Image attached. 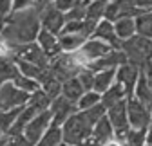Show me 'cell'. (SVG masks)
I'll use <instances>...</instances> for the list:
<instances>
[{
	"mask_svg": "<svg viewBox=\"0 0 152 146\" xmlns=\"http://www.w3.org/2000/svg\"><path fill=\"white\" fill-rule=\"evenodd\" d=\"M13 83H15L18 88H22V90H26V92H29V94H34L36 90L42 88L40 81H36V80H33V78H27V76H24V74H18V76L13 80Z\"/></svg>",
	"mask_w": 152,
	"mask_h": 146,
	"instance_id": "obj_25",
	"label": "cell"
},
{
	"mask_svg": "<svg viewBox=\"0 0 152 146\" xmlns=\"http://www.w3.org/2000/svg\"><path fill=\"white\" fill-rule=\"evenodd\" d=\"M141 69L132 65V63H123L116 69V83H120L129 98H134V90H136V83L140 80Z\"/></svg>",
	"mask_w": 152,
	"mask_h": 146,
	"instance_id": "obj_7",
	"label": "cell"
},
{
	"mask_svg": "<svg viewBox=\"0 0 152 146\" xmlns=\"http://www.w3.org/2000/svg\"><path fill=\"white\" fill-rule=\"evenodd\" d=\"M36 43L44 49V52L53 60L56 58L58 54H62V47H60V42H58V34H54L51 31H45V29H40L38 33V38H36Z\"/></svg>",
	"mask_w": 152,
	"mask_h": 146,
	"instance_id": "obj_12",
	"label": "cell"
},
{
	"mask_svg": "<svg viewBox=\"0 0 152 146\" xmlns=\"http://www.w3.org/2000/svg\"><path fill=\"white\" fill-rule=\"evenodd\" d=\"M123 63H129V58L127 54L121 51V49H112L109 54L102 56L100 60L92 61L87 69H91L92 72H102V70H109V69H118L120 65Z\"/></svg>",
	"mask_w": 152,
	"mask_h": 146,
	"instance_id": "obj_10",
	"label": "cell"
},
{
	"mask_svg": "<svg viewBox=\"0 0 152 146\" xmlns=\"http://www.w3.org/2000/svg\"><path fill=\"white\" fill-rule=\"evenodd\" d=\"M24 106H16V108H0V130H4L6 134L11 130V126L15 124L16 117L20 116Z\"/></svg>",
	"mask_w": 152,
	"mask_h": 146,
	"instance_id": "obj_21",
	"label": "cell"
},
{
	"mask_svg": "<svg viewBox=\"0 0 152 146\" xmlns=\"http://www.w3.org/2000/svg\"><path fill=\"white\" fill-rule=\"evenodd\" d=\"M114 137H116V134H114V126H112L110 119L105 114L96 124H94V128H92V139L103 144V142H107V141H110Z\"/></svg>",
	"mask_w": 152,
	"mask_h": 146,
	"instance_id": "obj_14",
	"label": "cell"
},
{
	"mask_svg": "<svg viewBox=\"0 0 152 146\" xmlns=\"http://www.w3.org/2000/svg\"><path fill=\"white\" fill-rule=\"evenodd\" d=\"M94 76H96V72H92L91 69H82V70L78 72V76H76V78L80 80L82 87L89 92V90L94 88Z\"/></svg>",
	"mask_w": 152,
	"mask_h": 146,
	"instance_id": "obj_28",
	"label": "cell"
},
{
	"mask_svg": "<svg viewBox=\"0 0 152 146\" xmlns=\"http://www.w3.org/2000/svg\"><path fill=\"white\" fill-rule=\"evenodd\" d=\"M91 38H98V40L112 45L114 49H121V40L118 38L116 31H114V22L105 20V18L98 22V25H96V29H94Z\"/></svg>",
	"mask_w": 152,
	"mask_h": 146,
	"instance_id": "obj_11",
	"label": "cell"
},
{
	"mask_svg": "<svg viewBox=\"0 0 152 146\" xmlns=\"http://www.w3.org/2000/svg\"><path fill=\"white\" fill-rule=\"evenodd\" d=\"M64 142V130L58 124H51L47 132L42 135V139L38 141L34 146H60Z\"/></svg>",
	"mask_w": 152,
	"mask_h": 146,
	"instance_id": "obj_18",
	"label": "cell"
},
{
	"mask_svg": "<svg viewBox=\"0 0 152 146\" xmlns=\"http://www.w3.org/2000/svg\"><path fill=\"white\" fill-rule=\"evenodd\" d=\"M15 63H16L18 70H20V74H24V76H27V78H33V80H36V81H40L42 76H44V72H45V69L38 67V65H34V63H31V61H26V60L15 58Z\"/></svg>",
	"mask_w": 152,
	"mask_h": 146,
	"instance_id": "obj_20",
	"label": "cell"
},
{
	"mask_svg": "<svg viewBox=\"0 0 152 146\" xmlns=\"http://www.w3.org/2000/svg\"><path fill=\"white\" fill-rule=\"evenodd\" d=\"M121 51L127 54L129 63L143 69L145 63L152 58V40L136 34V36H132L130 40L121 42Z\"/></svg>",
	"mask_w": 152,
	"mask_h": 146,
	"instance_id": "obj_2",
	"label": "cell"
},
{
	"mask_svg": "<svg viewBox=\"0 0 152 146\" xmlns=\"http://www.w3.org/2000/svg\"><path fill=\"white\" fill-rule=\"evenodd\" d=\"M123 99H127V94H125V90L120 83H114L107 92L102 94V103L105 105V108H110V106H114L116 103H120Z\"/></svg>",
	"mask_w": 152,
	"mask_h": 146,
	"instance_id": "obj_19",
	"label": "cell"
},
{
	"mask_svg": "<svg viewBox=\"0 0 152 146\" xmlns=\"http://www.w3.org/2000/svg\"><path fill=\"white\" fill-rule=\"evenodd\" d=\"M58 42H60L62 52H76L87 42V38L80 33H62L58 34Z\"/></svg>",
	"mask_w": 152,
	"mask_h": 146,
	"instance_id": "obj_15",
	"label": "cell"
},
{
	"mask_svg": "<svg viewBox=\"0 0 152 146\" xmlns=\"http://www.w3.org/2000/svg\"><path fill=\"white\" fill-rule=\"evenodd\" d=\"M127 114H129V124L130 128H148L152 124V114L148 110V106L140 101L138 98H129L127 99Z\"/></svg>",
	"mask_w": 152,
	"mask_h": 146,
	"instance_id": "obj_3",
	"label": "cell"
},
{
	"mask_svg": "<svg viewBox=\"0 0 152 146\" xmlns=\"http://www.w3.org/2000/svg\"><path fill=\"white\" fill-rule=\"evenodd\" d=\"M102 146H125V144H123V141H120V139H116V137H114V139H110V141L103 142Z\"/></svg>",
	"mask_w": 152,
	"mask_h": 146,
	"instance_id": "obj_32",
	"label": "cell"
},
{
	"mask_svg": "<svg viewBox=\"0 0 152 146\" xmlns=\"http://www.w3.org/2000/svg\"><path fill=\"white\" fill-rule=\"evenodd\" d=\"M114 83H116V69L102 70V72H96V76H94V88L92 90L98 94H103Z\"/></svg>",
	"mask_w": 152,
	"mask_h": 146,
	"instance_id": "obj_16",
	"label": "cell"
},
{
	"mask_svg": "<svg viewBox=\"0 0 152 146\" xmlns=\"http://www.w3.org/2000/svg\"><path fill=\"white\" fill-rule=\"evenodd\" d=\"M98 103H102V94L94 92V90H89V92H85L80 98V101L76 105H78V110H89V108L96 106Z\"/></svg>",
	"mask_w": 152,
	"mask_h": 146,
	"instance_id": "obj_27",
	"label": "cell"
},
{
	"mask_svg": "<svg viewBox=\"0 0 152 146\" xmlns=\"http://www.w3.org/2000/svg\"><path fill=\"white\" fill-rule=\"evenodd\" d=\"M105 6H107L105 0H91V4L85 9V18H87V20H91V22H96L98 24L100 20H103Z\"/></svg>",
	"mask_w": 152,
	"mask_h": 146,
	"instance_id": "obj_22",
	"label": "cell"
},
{
	"mask_svg": "<svg viewBox=\"0 0 152 146\" xmlns=\"http://www.w3.org/2000/svg\"><path fill=\"white\" fill-rule=\"evenodd\" d=\"M51 103H53V99L44 92V88H40V90H36L34 94H31V99H29V105L36 106L40 112L47 110V108L51 106Z\"/></svg>",
	"mask_w": 152,
	"mask_h": 146,
	"instance_id": "obj_26",
	"label": "cell"
},
{
	"mask_svg": "<svg viewBox=\"0 0 152 146\" xmlns=\"http://www.w3.org/2000/svg\"><path fill=\"white\" fill-rule=\"evenodd\" d=\"M114 31H116L118 38L121 42H127L130 40L132 36L138 34V29H136V18L134 16H123L120 20L114 22Z\"/></svg>",
	"mask_w": 152,
	"mask_h": 146,
	"instance_id": "obj_13",
	"label": "cell"
},
{
	"mask_svg": "<svg viewBox=\"0 0 152 146\" xmlns=\"http://www.w3.org/2000/svg\"><path fill=\"white\" fill-rule=\"evenodd\" d=\"M40 24H42V29L45 31H51L54 34H60L67 24L65 20V13L60 11V9H56L53 4L45 6L40 13Z\"/></svg>",
	"mask_w": 152,
	"mask_h": 146,
	"instance_id": "obj_8",
	"label": "cell"
},
{
	"mask_svg": "<svg viewBox=\"0 0 152 146\" xmlns=\"http://www.w3.org/2000/svg\"><path fill=\"white\" fill-rule=\"evenodd\" d=\"M85 92H87V90L82 87L80 80L76 78V76L71 78V80H67V81H64V85H62V96L67 98V99L72 101V103H78L80 98H82Z\"/></svg>",
	"mask_w": 152,
	"mask_h": 146,
	"instance_id": "obj_17",
	"label": "cell"
},
{
	"mask_svg": "<svg viewBox=\"0 0 152 146\" xmlns=\"http://www.w3.org/2000/svg\"><path fill=\"white\" fill-rule=\"evenodd\" d=\"M13 4L15 0H0V16L7 18L13 13Z\"/></svg>",
	"mask_w": 152,
	"mask_h": 146,
	"instance_id": "obj_31",
	"label": "cell"
},
{
	"mask_svg": "<svg viewBox=\"0 0 152 146\" xmlns=\"http://www.w3.org/2000/svg\"><path fill=\"white\" fill-rule=\"evenodd\" d=\"M60 146H72V144H67V142H62Z\"/></svg>",
	"mask_w": 152,
	"mask_h": 146,
	"instance_id": "obj_34",
	"label": "cell"
},
{
	"mask_svg": "<svg viewBox=\"0 0 152 146\" xmlns=\"http://www.w3.org/2000/svg\"><path fill=\"white\" fill-rule=\"evenodd\" d=\"M49 110H51V114H53V124L62 126L71 116H74L76 112H78V105L72 103V101H69V99L64 98V96H60V98L53 99Z\"/></svg>",
	"mask_w": 152,
	"mask_h": 146,
	"instance_id": "obj_9",
	"label": "cell"
},
{
	"mask_svg": "<svg viewBox=\"0 0 152 146\" xmlns=\"http://www.w3.org/2000/svg\"><path fill=\"white\" fill-rule=\"evenodd\" d=\"M136 29L140 36L152 40V11H147L140 16H136Z\"/></svg>",
	"mask_w": 152,
	"mask_h": 146,
	"instance_id": "obj_23",
	"label": "cell"
},
{
	"mask_svg": "<svg viewBox=\"0 0 152 146\" xmlns=\"http://www.w3.org/2000/svg\"><path fill=\"white\" fill-rule=\"evenodd\" d=\"M4 135H6V132H4V130H0V139H2Z\"/></svg>",
	"mask_w": 152,
	"mask_h": 146,
	"instance_id": "obj_33",
	"label": "cell"
},
{
	"mask_svg": "<svg viewBox=\"0 0 152 146\" xmlns=\"http://www.w3.org/2000/svg\"><path fill=\"white\" fill-rule=\"evenodd\" d=\"M31 99V94L18 88L13 81H6L0 87V108H16L26 106Z\"/></svg>",
	"mask_w": 152,
	"mask_h": 146,
	"instance_id": "obj_4",
	"label": "cell"
},
{
	"mask_svg": "<svg viewBox=\"0 0 152 146\" xmlns=\"http://www.w3.org/2000/svg\"><path fill=\"white\" fill-rule=\"evenodd\" d=\"M92 128L94 124L89 121L85 112L78 110L74 116H71L64 124V142L72 144V146H83L91 137H92Z\"/></svg>",
	"mask_w": 152,
	"mask_h": 146,
	"instance_id": "obj_1",
	"label": "cell"
},
{
	"mask_svg": "<svg viewBox=\"0 0 152 146\" xmlns=\"http://www.w3.org/2000/svg\"><path fill=\"white\" fill-rule=\"evenodd\" d=\"M145 146H152V144H145Z\"/></svg>",
	"mask_w": 152,
	"mask_h": 146,
	"instance_id": "obj_35",
	"label": "cell"
},
{
	"mask_svg": "<svg viewBox=\"0 0 152 146\" xmlns=\"http://www.w3.org/2000/svg\"><path fill=\"white\" fill-rule=\"evenodd\" d=\"M51 124H53V114H51V110L47 108V110L36 114L29 121V124L26 126V130H24V135H26L27 141H31L33 144H36L38 141L42 139V135L47 132V128H49Z\"/></svg>",
	"mask_w": 152,
	"mask_h": 146,
	"instance_id": "obj_5",
	"label": "cell"
},
{
	"mask_svg": "<svg viewBox=\"0 0 152 146\" xmlns=\"http://www.w3.org/2000/svg\"><path fill=\"white\" fill-rule=\"evenodd\" d=\"M78 2H80V0H53V6H54L56 9H60V11L67 13V11H71Z\"/></svg>",
	"mask_w": 152,
	"mask_h": 146,
	"instance_id": "obj_30",
	"label": "cell"
},
{
	"mask_svg": "<svg viewBox=\"0 0 152 146\" xmlns=\"http://www.w3.org/2000/svg\"><path fill=\"white\" fill-rule=\"evenodd\" d=\"M6 146H34L31 141L26 139V135H9Z\"/></svg>",
	"mask_w": 152,
	"mask_h": 146,
	"instance_id": "obj_29",
	"label": "cell"
},
{
	"mask_svg": "<svg viewBox=\"0 0 152 146\" xmlns=\"http://www.w3.org/2000/svg\"><path fill=\"white\" fill-rule=\"evenodd\" d=\"M125 146H145L147 144V128L136 130V128H130L123 139Z\"/></svg>",
	"mask_w": 152,
	"mask_h": 146,
	"instance_id": "obj_24",
	"label": "cell"
},
{
	"mask_svg": "<svg viewBox=\"0 0 152 146\" xmlns=\"http://www.w3.org/2000/svg\"><path fill=\"white\" fill-rule=\"evenodd\" d=\"M13 58L31 61V63H34V65H38V67H42V69H47L49 63H51V58L44 52V49L38 45L36 42H31V43H26V45L16 47Z\"/></svg>",
	"mask_w": 152,
	"mask_h": 146,
	"instance_id": "obj_6",
	"label": "cell"
},
{
	"mask_svg": "<svg viewBox=\"0 0 152 146\" xmlns=\"http://www.w3.org/2000/svg\"><path fill=\"white\" fill-rule=\"evenodd\" d=\"M105 2H109V0H105Z\"/></svg>",
	"mask_w": 152,
	"mask_h": 146,
	"instance_id": "obj_36",
	"label": "cell"
}]
</instances>
